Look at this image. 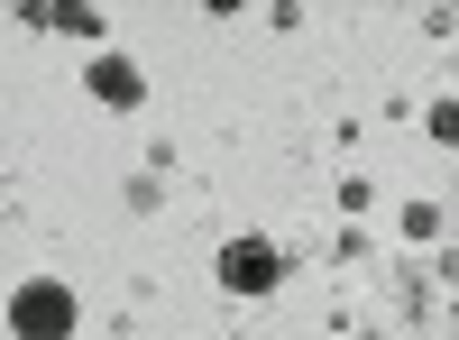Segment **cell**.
Returning a JSON list of instances; mask_svg holds the SVG:
<instances>
[{"instance_id":"3","label":"cell","mask_w":459,"mask_h":340,"mask_svg":"<svg viewBox=\"0 0 459 340\" xmlns=\"http://www.w3.org/2000/svg\"><path fill=\"white\" fill-rule=\"evenodd\" d=\"M83 92H92L101 110H147V74H138L129 56H92V65H83Z\"/></svg>"},{"instance_id":"2","label":"cell","mask_w":459,"mask_h":340,"mask_svg":"<svg viewBox=\"0 0 459 340\" xmlns=\"http://www.w3.org/2000/svg\"><path fill=\"white\" fill-rule=\"evenodd\" d=\"M221 285H230V294H276V285H285V248L257 240V231L230 240V248H221Z\"/></svg>"},{"instance_id":"1","label":"cell","mask_w":459,"mask_h":340,"mask_svg":"<svg viewBox=\"0 0 459 340\" xmlns=\"http://www.w3.org/2000/svg\"><path fill=\"white\" fill-rule=\"evenodd\" d=\"M74 322H83V304H74V285H56V276H28L10 294V340H74Z\"/></svg>"}]
</instances>
